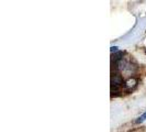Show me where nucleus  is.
<instances>
[{
    "label": "nucleus",
    "mask_w": 146,
    "mask_h": 132,
    "mask_svg": "<svg viewBox=\"0 0 146 132\" xmlns=\"http://www.w3.org/2000/svg\"><path fill=\"white\" fill-rule=\"evenodd\" d=\"M144 120H146V112L144 113V115H142V116L136 120V123H141V122H143Z\"/></svg>",
    "instance_id": "nucleus-1"
},
{
    "label": "nucleus",
    "mask_w": 146,
    "mask_h": 132,
    "mask_svg": "<svg viewBox=\"0 0 146 132\" xmlns=\"http://www.w3.org/2000/svg\"><path fill=\"white\" fill-rule=\"evenodd\" d=\"M117 46H114V47H111V52L117 51Z\"/></svg>",
    "instance_id": "nucleus-2"
}]
</instances>
